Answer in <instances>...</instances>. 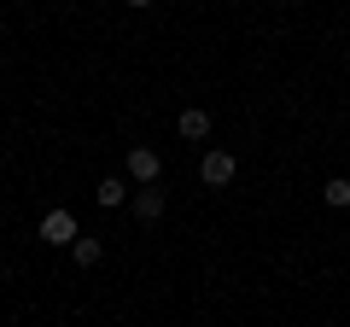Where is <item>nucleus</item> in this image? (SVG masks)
I'll return each mask as SVG.
<instances>
[{
	"label": "nucleus",
	"mask_w": 350,
	"mask_h": 327,
	"mask_svg": "<svg viewBox=\"0 0 350 327\" xmlns=\"http://www.w3.org/2000/svg\"><path fill=\"white\" fill-rule=\"evenodd\" d=\"M123 170H129V181H140V187H158V176H163V158H158L152 146H129Z\"/></svg>",
	"instance_id": "obj_1"
},
{
	"label": "nucleus",
	"mask_w": 350,
	"mask_h": 327,
	"mask_svg": "<svg viewBox=\"0 0 350 327\" xmlns=\"http://www.w3.org/2000/svg\"><path fill=\"white\" fill-rule=\"evenodd\" d=\"M36 234L47 239V246H76V239H82V234H76V216L64 211V205H59V211H47V216H41V228H36Z\"/></svg>",
	"instance_id": "obj_2"
},
{
	"label": "nucleus",
	"mask_w": 350,
	"mask_h": 327,
	"mask_svg": "<svg viewBox=\"0 0 350 327\" xmlns=\"http://www.w3.org/2000/svg\"><path fill=\"white\" fill-rule=\"evenodd\" d=\"M199 176H204V187H228L234 181V152H204Z\"/></svg>",
	"instance_id": "obj_3"
},
{
	"label": "nucleus",
	"mask_w": 350,
	"mask_h": 327,
	"mask_svg": "<svg viewBox=\"0 0 350 327\" xmlns=\"http://www.w3.org/2000/svg\"><path fill=\"white\" fill-rule=\"evenodd\" d=\"M129 211H135L140 222H158L163 216V187H135L129 193Z\"/></svg>",
	"instance_id": "obj_4"
},
{
	"label": "nucleus",
	"mask_w": 350,
	"mask_h": 327,
	"mask_svg": "<svg viewBox=\"0 0 350 327\" xmlns=\"http://www.w3.org/2000/svg\"><path fill=\"white\" fill-rule=\"evenodd\" d=\"M175 129H181L187 140H204V135H211V112H199V105H193V112H181V123H175Z\"/></svg>",
	"instance_id": "obj_5"
},
{
	"label": "nucleus",
	"mask_w": 350,
	"mask_h": 327,
	"mask_svg": "<svg viewBox=\"0 0 350 327\" xmlns=\"http://www.w3.org/2000/svg\"><path fill=\"white\" fill-rule=\"evenodd\" d=\"M70 257H76V263H82V269H94V263H100V257H105V246H100V239H94V234H82V239H76V246H70Z\"/></svg>",
	"instance_id": "obj_6"
},
{
	"label": "nucleus",
	"mask_w": 350,
	"mask_h": 327,
	"mask_svg": "<svg viewBox=\"0 0 350 327\" xmlns=\"http://www.w3.org/2000/svg\"><path fill=\"white\" fill-rule=\"evenodd\" d=\"M94 199H100V205H129V181H117V176H105L100 187H94Z\"/></svg>",
	"instance_id": "obj_7"
},
{
	"label": "nucleus",
	"mask_w": 350,
	"mask_h": 327,
	"mask_svg": "<svg viewBox=\"0 0 350 327\" xmlns=\"http://www.w3.org/2000/svg\"><path fill=\"white\" fill-rule=\"evenodd\" d=\"M321 199L333 205V211H345V205H350V181H345V176H333V181L321 187Z\"/></svg>",
	"instance_id": "obj_8"
},
{
	"label": "nucleus",
	"mask_w": 350,
	"mask_h": 327,
	"mask_svg": "<svg viewBox=\"0 0 350 327\" xmlns=\"http://www.w3.org/2000/svg\"><path fill=\"white\" fill-rule=\"evenodd\" d=\"M129 6H152V0H129Z\"/></svg>",
	"instance_id": "obj_9"
}]
</instances>
